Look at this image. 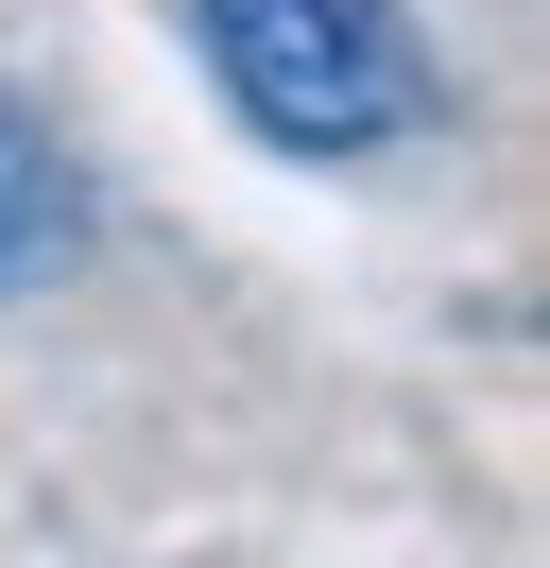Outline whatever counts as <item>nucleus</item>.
I'll use <instances>...</instances> for the list:
<instances>
[{
    "label": "nucleus",
    "mask_w": 550,
    "mask_h": 568,
    "mask_svg": "<svg viewBox=\"0 0 550 568\" xmlns=\"http://www.w3.org/2000/svg\"><path fill=\"white\" fill-rule=\"evenodd\" d=\"M190 52L275 173H361L396 139H447V70L412 0H190Z\"/></svg>",
    "instance_id": "obj_1"
},
{
    "label": "nucleus",
    "mask_w": 550,
    "mask_h": 568,
    "mask_svg": "<svg viewBox=\"0 0 550 568\" xmlns=\"http://www.w3.org/2000/svg\"><path fill=\"white\" fill-rule=\"evenodd\" d=\"M69 258H86V173H69V139L34 104H0V311L52 293Z\"/></svg>",
    "instance_id": "obj_2"
}]
</instances>
